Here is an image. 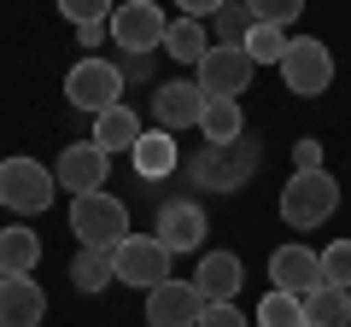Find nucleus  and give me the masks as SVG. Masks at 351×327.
Segmentation results:
<instances>
[{
	"label": "nucleus",
	"instance_id": "17",
	"mask_svg": "<svg viewBox=\"0 0 351 327\" xmlns=\"http://www.w3.org/2000/svg\"><path fill=\"white\" fill-rule=\"evenodd\" d=\"M176 135L170 129H141V140H135V152H129V164H135V176L141 181H164V176H176Z\"/></svg>",
	"mask_w": 351,
	"mask_h": 327
},
{
	"label": "nucleus",
	"instance_id": "11",
	"mask_svg": "<svg viewBox=\"0 0 351 327\" xmlns=\"http://www.w3.org/2000/svg\"><path fill=\"white\" fill-rule=\"evenodd\" d=\"M205 94L193 76H170V82H158V94H152V117H158V129H170V135H182V129H199L205 117Z\"/></svg>",
	"mask_w": 351,
	"mask_h": 327
},
{
	"label": "nucleus",
	"instance_id": "19",
	"mask_svg": "<svg viewBox=\"0 0 351 327\" xmlns=\"http://www.w3.org/2000/svg\"><path fill=\"white\" fill-rule=\"evenodd\" d=\"M36 263H41V234L36 228H24V222L0 228V269L6 275H36Z\"/></svg>",
	"mask_w": 351,
	"mask_h": 327
},
{
	"label": "nucleus",
	"instance_id": "6",
	"mask_svg": "<svg viewBox=\"0 0 351 327\" xmlns=\"http://www.w3.org/2000/svg\"><path fill=\"white\" fill-rule=\"evenodd\" d=\"M276 70H281V82H287V94H299V100H316V94L334 88V53L316 36H293Z\"/></svg>",
	"mask_w": 351,
	"mask_h": 327
},
{
	"label": "nucleus",
	"instance_id": "34",
	"mask_svg": "<svg viewBox=\"0 0 351 327\" xmlns=\"http://www.w3.org/2000/svg\"><path fill=\"white\" fill-rule=\"evenodd\" d=\"M0 280H6V269H0Z\"/></svg>",
	"mask_w": 351,
	"mask_h": 327
},
{
	"label": "nucleus",
	"instance_id": "24",
	"mask_svg": "<svg viewBox=\"0 0 351 327\" xmlns=\"http://www.w3.org/2000/svg\"><path fill=\"white\" fill-rule=\"evenodd\" d=\"M252 327H311V322H304V298L269 287L263 304H258V315H252Z\"/></svg>",
	"mask_w": 351,
	"mask_h": 327
},
{
	"label": "nucleus",
	"instance_id": "12",
	"mask_svg": "<svg viewBox=\"0 0 351 327\" xmlns=\"http://www.w3.org/2000/svg\"><path fill=\"white\" fill-rule=\"evenodd\" d=\"M199 287L193 280H158L147 292V327H199Z\"/></svg>",
	"mask_w": 351,
	"mask_h": 327
},
{
	"label": "nucleus",
	"instance_id": "33",
	"mask_svg": "<svg viewBox=\"0 0 351 327\" xmlns=\"http://www.w3.org/2000/svg\"><path fill=\"white\" fill-rule=\"evenodd\" d=\"M106 36H112L106 24H76V47H100Z\"/></svg>",
	"mask_w": 351,
	"mask_h": 327
},
{
	"label": "nucleus",
	"instance_id": "15",
	"mask_svg": "<svg viewBox=\"0 0 351 327\" xmlns=\"http://www.w3.org/2000/svg\"><path fill=\"white\" fill-rule=\"evenodd\" d=\"M193 287H199L205 304H234L240 287H246V263L234 252H205L199 269H193Z\"/></svg>",
	"mask_w": 351,
	"mask_h": 327
},
{
	"label": "nucleus",
	"instance_id": "28",
	"mask_svg": "<svg viewBox=\"0 0 351 327\" xmlns=\"http://www.w3.org/2000/svg\"><path fill=\"white\" fill-rule=\"evenodd\" d=\"M322 287H346L351 292V239H334L322 252Z\"/></svg>",
	"mask_w": 351,
	"mask_h": 327
},
{
	"label": "nucleus",
	"instance_id": "2",
	"mask_svg": "<svg viewBox=\"0 0 351 327\" xmlns=\"http://www.w3.org/2000/svg\"><path fill=\"white\" fill-rule=\"evenodd\" d=\"M258 158H263L258 140L240 135V140H228V146H205L199 158L188 164V181L205 187V193H240L252 176H258Z\"/></svg>",
	"mask_w": 351,
	"mask_h": 327
},
{
	"label": "nucleus",
	"instance_id": "10",
	"mask_svg": "<svg viewBox=\"0 0 351 327\" xmlns=\"http://www.w3.org/2000/svg\"><path fill=\"white\" fill-rule=\"evenodd\" d=\"M106 176H112V152H100L94 140H76V146L59 152V164H53V181H59L64 193H100Z\"/></svg>",
	"mask_w": 351,
	"mask_h": 327
},
{
	"label": "nucleus",
	"instance_id": "27",
	"mask_svg": "<svg viewBox=\"0 0 351 327\" xmlns=\"http://www.w3.org/2000/svg\"><path fill=\"white\" fill-rule=\"evenodd\" d=\"M246 12H252V24H276V29H287L293 18L304 12V0H246Z\"/></svg>",
	"mask_w": 351,
	"mask_h": 327
},
{
	"label": "nucleus",
	"instance_id": "29",
	"mask_svg": "<svg viewBox=\"0 0 351 327\" xmlns=\"http://www.w3.org/2000/svg\"><path fill=\"white\" fill-rule=\"evenodd\" d=\"M112 6H117V0H59V12L71 18V24H106Z\"/></svg>",
	"mask_w": 351,
	"mask_h": 327
},
{
	"label": "nucleus",
	"instance_id": "9",
	"mask_svg": "<svg viewBox=\"0 0 351 327\" xmlns=\"http://www.w3.org/2000/svg\"><path fill=\"white\" fill-rule=\"evenodd\" d=\"M252 70H258V64L246 59V47H217V41H211V53L199 59L193 82H199L205 100H234V94H246Z\"/></svg>",
	"mask_w": 351,
	"mask_h": 327
},
{
	"label": "nucleus",
	"instance_id": "31",
	"mask_svg": "<svg viewBox=\"0 0 351 327\" xmlns=\"http://www.w3.org/2000/svg\"><path fill=\"white\" fill-rule=\"evenodd\" d=\"M293 170H322V140H316V135L293 140Z\"/></svg>",
	"mask_w": 351,
	"mask_h": 327
},
{
	"label": "nucleus",
	"instance_id": "13",
	"mask_svg": "<svg viewBox=\"0 0 351 327\" xmlns=\"http://www.w3.org/2000/svg\"><path fill=\"white\" fill-rule=\"evenodd\" d=\"M152 234H158V246L176 257V252H199L205 234H211V222H205V211L193 199H170V205H158V228H152Z\"/></svg>",
	"mask_w": 351,
	"mask_h": 327
},
{
	"label": "nucleus",
	"instance_id": "25",
	"mask_svg": "<svg viewBox=\"0 0 351 327\" xmlns=\"http://www.w3.org/2000/svg\"><path fill=\"white\" fill-rule=\"evenodd\" d=\"M240 47H246L252 64H281V53H287V29H276V24H252Z\"/></svg>",
	"mask_w": 351,
	"mask_h": 327
},
{
	"label": "nucleus",
	"instance_id": "30",
	"mask_svg": "<svg viewBox=\"0 0 351 327\" xmlns=\"http://www.w3.org/2000/svg\"><path fill=\"white\" fill-rule=\"evenodd\" d=\"M199 327H252L240 304H205L199 310Z\"/></svg>",
	"mask_w": 351,
	"mask_h": 327
},
{
	"label": "nucleus",
	"instance_id": "14",
	"mask_svg": "<svg viewBox=\"0 0 351 327\" xmlns=\"http://www.w3.org/2000/svg\"><path fill=\"white\" fill-rule=\"evenodd\" d=\"M269 280H276V292L304 298V292L322 287V257H316L311 246H276V252H269Z\"/></svg>",
	"mask_w": 351,
	"mask_h": 327
},
{
	"label": "nucleus",
	"instance_id": "18",
	"mask_svg": "<svg viewBox=\"0 0 351 327\" xmlns=\"http://www.w3.org/2000/svg\"><path fill=\"white\" fill-rule=\"evenodd\" d=\"M158 53H170L176 64H193V70H199V59L211 53V29H205L199 18H170V29H164Z\"/></svg>",
	"mask_w": 351,
	"mask_h": 327
},
{
	"label": "nucleus",
	"instance_id": "16",
	"mask_svg": "<svg viewBox=\"0 0 351 327\" xmlns=\"http://www.w3.org/2000/svg\"><path fill=\"white\" fill-rule=\"evenodd\" d=\"M41 315H47V292L36 275L0 280V327H41Z\"/></svg>",
	"mask_w": 351,
	"mask_h": 327
},
{
	"label": "nucleus",
	"instance_id": "3",
	"mask_svg": "<svg viewBox=\"0 0 351 327\" xmlns=\"http://www.w3.org/2000/svg\"><path fill=\"white\" fill-rule=\"evenodd\" d=\"M339 211V181L328 170H293L281 187V222L287 228H322Z\"/></svg>",
	"mask_w": 351,
	"mask_h": 327
},
{
	"label": "nucleus",
	"instance_id": "8",
	"mask_svg": "<svg viewBox=\"0 0 351 327\" xmlns=\"http://www.w3.org/2000/svg\"><path fill=\"white\" fill-rule=\"evenodd\" d=\"M112 275L123 280V287L152 292L158 280H170V252L158 246V234H129L123 246L112 252Z\"/></svg>",
	"mask_w": 351,
	"mask_h": 327
},
{
	"label": "nucleus",
	"instance_id": "26",
	"mask_svg": "<svg viewBox=\"0 0 351 327\" xmlns=\"http://www.w3.org/2000/svg\"><path fill=\"white\" fill-rule=\"evenodd\" d=\"M211 29H217V47H240V41H246V29H252L246 0H223V12L211 18Z\"/></svg>",
	"mask_w": 351,
	"mask_h": 327
},
{
	"label": "nucleus",
	"instance_id": "5",
	"mask_svg": "<svg viewBox=\"0 0 351 327\" xmlns=\"http://www.w3.org/2000/svg\"><path fill=\"white\" fill-rule=\"evenodd\" d=\"M53 199H59V181H53L47 164H36V158H0V205H6V211L41 216Z\"/></svg>",
	"mask_w": 351,
	"mask_h": 327
},
{
	"label": "nucleus",
	"instance_id": "21",
	"mask_svg": "<svg viewBox=\"0 0 351 327\" xmlns=\"http://www.w3.org/2000/svg\"><path fill=\"white\" fill-rule=\"evenodd\" d=\"M199 135H205V146H228V140H240V135H246V112H240V100H211L205 117H199Z\"/></svg>",
	"mask_w": 351,
	"mask_h": 327
},
{
	"label": "nucleus",
	"instance_id": "1",
	"mask_svg": "<svg viewBox=\"0 0 351 327\" xmlns=\"http://www.w3.org/2000/svg\"><path fill=\"white\" fill-rule=\"evenodd\" d=\"M71 234L76 246H94V252H117L129 239V211L117 193H76L71 199Z\"/></svg>",
	"mask_w": 351,
	"mask_h": 327
},
{
	"label": "nucleus",
	"instance_id": "22",
	"mask_svg": "<svg viewBox=\"0 0 351 327\" xmlns=\"http://www.w3.org/2000/svg\"><path fill=\"white\" fill-rule=\"evenodd\" d=\"M304 322H311V327H346V322H351V292H346V287H316V292H304Z\"/></svg>",
	"mask_w": 351,
	"mask_h": 327
},
{
	"label": "nucleus",
	"instance_id": "20",
	"mask_svg": "<svg viewBox=\"0 0 351 327\" xmlns=\"http://www.w3.org/2000/svg\"><path fill=\"white\" fill-rule=\"evenodd\" d=\"M135 140H141V117L129 112V105H112V112H100L94 117V146L100 152H135Z\"/></svg>",
	"mask_w": 351,
	"mask_h": 327
},
{
	"label": "nucleus",
	"instance_id": "7",
	"mask_svg": "<svg viewBox=\"0 0 351 327\" xmlns=\"http://www.w3.org/2000/svg\"><path fill=\"white\" fill-rule=\"evenodd\" d=\"M106 29H112V47L117 53H158L170 18H164L158 0H117L112 18H106Z\"/></svg>",
	"mask_w": 351,
	"mask_h": 327
},
{
	"label": "nucleus",
	"instance_id": "32",
	"mask_svg": "<svg viewBox=\"0 0 351 327\" xmlns=\"http://www.w3.org/2000/svg\"><path fill=\"white\" fill-rule=\"evenodd\" d=\"M176 12H182V18H199V24H205V18L223 12V0H176Z\"/></svg>",
	"mask_w": 351,
	"mask_h": 327
},
{
	"label": "nucleus",
	"instance_id": "4",
	"mask_svg": "<svg viewBox=\"0 0 351 327\" xmlns=\"http://www.w3.org/2000/svg\"><path fill=\"white\" fill-rule=\"evenodd\" d=\"M64 100L88 117L123 105V70H117V59H76L64 70Z\"/></svg>",
	"mask_w": 351,
	"mask_h": 327
},
{
	"label": "nucleus",
	"instance_id": "23",
	"mask_svg": "<svg viewBox=\"0 0 351 327\" xmlns=\"http://www.w3.org/2000/svg\"><path fill=\"white\" fill-rule=\"evenodd\" d=\"M112 252H94V246H76V257H71V287L76 292H106L112 287Z\"/></svg>",
	"mask_w": 351,
	"mask_h": 327
}]
</instances>
